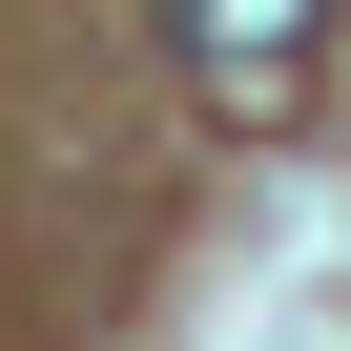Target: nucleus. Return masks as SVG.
Here are the masks:
<instances>
[{"label":"nucleus","mask_w":351,"mask_h":351,"mask_svg":"<svg viewBox=\"0 0 351 351\" xmlns=\"http://www.w3.org/2000/svg\"><path fill=\"white\" fill-rule=\"evenodd\" d=\"M165 21H186L207 104H289V83H310V21H330V0H165Z\"/></svg>","instance_id":"obj_1"}]
</instances>
